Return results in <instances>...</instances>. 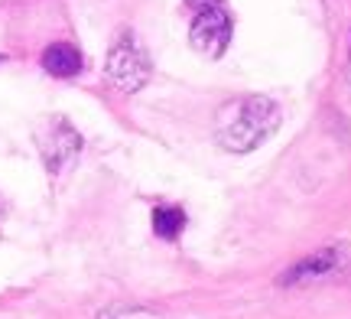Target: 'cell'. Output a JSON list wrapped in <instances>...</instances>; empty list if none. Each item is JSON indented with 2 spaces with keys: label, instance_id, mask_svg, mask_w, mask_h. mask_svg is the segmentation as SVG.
<instances>
[{
  "label": "cell",
  "instance_id": "cell-3",
  "mask_svg": "<svg viewBox=\"0 0 351 319\" xmlns=\"http://www.w3.org/2000/svg\"><path fill=\"white\" fill-rule=\"evenodd\" d=\"M36 143H39L43 160H46V166H49L52 173L72 163L78 156V147H82L78 134L65 124L62 117H49V121L43 124V130L36 134Z\"/></svg>",
  "mask_w": 351,
  "mask_h": 319
},
{
  "label": "cell",
  "instance_id": "cell-9",
  "mask_svg": "<svg viewBox=\"0 0 351 319\" xmlns=\"http://www.w3.org/2000/svg\"><path fill=\"white\" fill-rule=\"evenodd\" d=\"M189 3H192V7H199L202 13H205V10H218V0H189Z\"/></svg>",
  "mask_w": 351,
  "mask_h": 319
},
{
  "label": "cell",
  "instance_id": "cell-7",
  "mask_svg": "<svg viewBox=\"0 0 351 319\" xmlns=\"http://www.w3.org/2000/svg\"><path fill=\"white\" fill-rule=\"evenodd\" d=\"M153 225H156V231H160L163 238H173L176 231L182 228V212H179V209H156Z\"/></svg>",
  "mask_w": 351,
  "mask_h": 319
},
{
  "label": "cell",
  "instance_id": "cell-2",
  "mask_svg": "<svg viewBox=\"0 0 351 319\" xmlns=\"http://www.w3.org/2000/svg\"><path fill=\"white\" fill-rule=\"evenodd\" d=\"M104 75L111 82L117 91H140L147 85V78H150V62H147V56L140 49L134 36L127 33L114 43L111 56H108V65H104Z\"/></svg>",
  "mask_w": 351,
  "mask_h": 319
},
{
  "label": "cell",
  "instance_id": "cell-4",
  "mask_svg": "<svg viewBox=\"0 0 351 319\" xmlns=\"http://www.w3.org/2000/svg\"><path fill=\"white\" fill-rule=\"evenodd\" d=\"M189 43H192L202 56H208V59L225 56L228 43H231V23H228V16L221 10L199 13L195 23H192V33H189Z\"/></svg>",
  "mask_w": 351,
  "mask_h": 319
},
{
  "label": "cell",
  "instance_id": "cell-1",
  "mask_svg": "<svg viewBox=\"0 0 351 319\" xmlns=\"http://www.w3.org/2000/svg\"><path fill=\"white\" fill-rule=\"evenodd\" d=\"M280 128V108L263 95H241L218 108L215 134L231 154H251Z\"/></svg>",
  "mask_w": 351,
  "mask_h": 319
},
{
  "label": "cell",
  "instance_id": "cell-5",
  "mask_svg": "<svg viewBox=\"0 0 351 319\" xmlns=\"http://www.w3.org/2000/svg\"><path fill=\"white\" fill-rule=\"evenodd\" d=\"M43 65L49 75H59V78H72L82 72V52L69 43H52L49 49L43 52Z\"/></svg>",
  "mask_w": 351,
  "mask_h": 319
},
{
  "label": "cell",
  "instance_id": "cell-8",
  "mask_svg": "<svg viewBox=\"0 0 351 319\" xmlns=\"http://www.w3.org/2000/svg\"><path fill=\"white\" fill-rule=\"evenodd\" d=\"M104 319H160L153 313H143V309H124V313H108Z\"/></svg>",
  "mask_w": 351,
  "mask_h": 319
},
{
  "label": "cell",
  "instance_id": "cell-6",
  "mask_svg": "<svg viewBox=\"0 0 351 319\" xmlns=\"http://www.w3.org/2000/svg\"><path fill=\"white\" fill-rule=\"evenodd\" d=\"M332 261H335V255H332V251H322V255H315V257H306V261H302V264L293 270L289 277H283V283L296 281V277H309V274H326V270H332Z\"/></svg>",
  "mask_w": 351,
  "mask_h": 319
}]
</instances>
